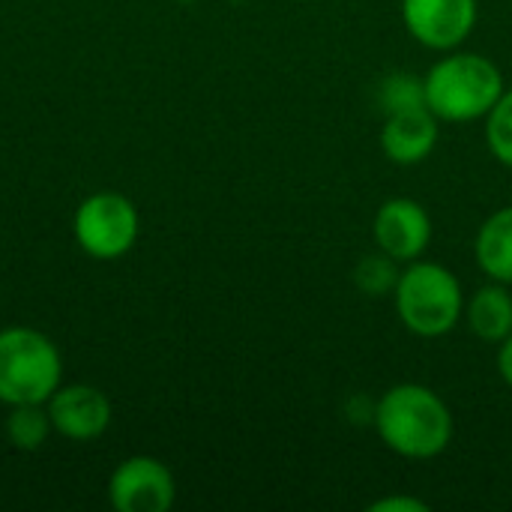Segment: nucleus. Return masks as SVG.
<instances>
[{
    "mask_svg": "<svg viewBox=\"0 0 512 512\" xmlns=\"http://www.w3.org/2000/svg\"><path fill=\"white\" fill-rule=\"evenodd\" d=\"M372 423L387 450L417 462L441 456L456 432L447 402L426 384L390 387L378 399Z\"/></svg>",
    "mask_w": 512,
    "mask_h": 512,
    "instance_id": "f257e3e1",
    "label": "nucleus"
},
{
    "mask_svg": "<svg viewBox=\"0 0 512 512\" xmlns=\"http://www.w3.org/2000/svg\"><path fill=\"white\" fill-rule=\"evenodd\" d=\"M426 105L441 123L483 120L504 96L501 69L474 51H447L426 75Z\"/></svg>",
    "mask_w": 512,
    "mask_h": 512,
    "instance_id": "f03ea898",
    "label": "nucleus"
},
{
    "mask_svg": "<svg viewBox=\"0 0 512 512\" xmlns=\"http://www.w3.org/2000/svg\"><path fill=\"white\" fill-rule=\"evenodd\" d=\"M396 312L408 333L441 339L453 333L465 315V294L456 273L435 261H408L393 288Z\"/></svg>",
    "mask_w": 512,
    "mask_h": 512,
    "instance_id": "7ed1b4c3",
    "label": "nucleus"
},
{
    "mask_svg": "<svg viewBox=\"0 0 512 512\" xmlns=\"http://www.w3.org/2000/svg\"><path fill=\"white\" fill-rule=\"evenodd\" d=\"M60 387V354L39 330L9 327L0 333V402L42 405Z\"/></svg>",
    "mask_w": 512,
    "mask_h": 512,
    "instance_id": "20e7f679",
    "label": "nucleus"
},
{
    "mask_svg": "<svg viewBox=\"0 0 512 512\" xmlns=\"http://www.w3.org/2000/svg\"><path fill=\"white\" fill-rule=\"evenodd\" d=\"M75 237L93 258H120L138 240V210L117 192L90 195L75 213Z\"/></svg>",
    "mask_w": 512,
    "mask_h": 512,
    "instance_id": "39448f33",
    "label": "nucleus"
},
{
    "mask_svg": "<svg viewBox=\"0 0 512 512\" xmlns=\"http://www.w3.org/2000/svg\"><path fill=\"white\" fill-rule=\"evenodd\" d=\"M477 0H402L408 33L432 51H456L477 27Z\"/></svg>",
    "mask_w": 512,
    "mask_h": 512,
    "instance_id": "423d86ee",
    "label": "nucleus"
},
{
    "mask_svg": "<svg viewBox=\"0 0 512 512\" xmlns=\"http://www.w3.org/2000/svg\"><path fill=\"white\" fill-rule=\"evenodd\" d=\"M375 243L399 264L423 258L432 243V219L414 198H390L378 207L372 222Z\"/></svg>",
    "mask_w": 512,
    "mask_h": 512,
    "instance_id": "0eeeda50",
    "label": "nucleus"
},
{
    "mask_svg": "<svg viewBox=\"0 0 512 512\" xmlns=\"http://www.w3.org/2000/svg\"><path fill=\"white\" fill-rule=\"evenodd\" d=\"M108 495L120 512H165L174 504V477L159 459L135 456L114 471Z\"/></svg>",
    "mask_w": 512,
    "mask_h": 512,
    "instance_id": "6e6552de",
    "label": "nucleus"
},
{
    "mask_svg": "<svg viewBox=\"0 0 512 512\" xmlns=\"http://www.w3.org/2000/svg\"><path fill=\"white\" fill-rule=\"evenodd\" d=\"M438 138H441V120L432 114L429 105L384 114L381 150L396 165H417L429 159L438 147Z\"/></svg>",
    "mask_w": 512,
    "mask_h": 512,
    "instance_id": "1a4fd4ad",
    "label": "nucleus"
},
{
    "mask_svg": "<svg viewBox=\"0 0 512 512\" xmlns=\"http://www.w3.org/2000/svg\"><path fill=\"white\" fill-rule=\"evenodd\" d=\"M48 417L51 426L72 441H93L99 438L111 423V402L84 384L75 387H57L48 399Z\"/></svg>",
    "mask_w": 512,
    "mask_h": 512,
    "instance_id": "9d476101",
    "label": "nucleus"
},
{
    "mask_svg": "<svg viewBox=\"0 0 512 512\" xmlns=\"http://www.w3.org/2000/svg\"><path fill=\"white\" fill-rule=\"evenodd\" d=\"M465 321L477 339L486 345H501L512 333V294L504 282L477 288L465 303Z\"/></svg>",
    "mask_w": 512,
    "mask_h": 512,
    "instance_id": "9b49d317",
    "label": "nucleus"
},
{
    "mask_svg": "<svg viewBox=\"0 0 512 512\" xmlns=\"http://www.w3.org/2000/svg\"><path fill=\"white\" fill-rule=\"evenodd\" d=\"M474 258L492 282L512 285V204L495 210L480 225L474 240Z\"/></svg>",
    "mask_w": 512,
    "mask_h": 512,
    "instance_id": "f8f14e48",
    "label": "nucleus"
},
{
    "mask_svg": "<svg viewBox=\"0 0 512 512\" xmlns=\"http://www.w3.org/2000/svg\"><path fill=\"white\" fill-rule=\"evenodd\" d=\"M378 105L384 114L402 111V108H417L426 105V84L420 75L411 72H393L381 81L378 87Z\"/></svg>",
    "mask_w": 512,
    "mask_h": 512,
    "instance_id": "ddd939ff",
    "label": "nucleus"
},
{
    "mask_svg": "<svg viewBox=\"0 0 512 512\" xmlns=\"http://www.w3.org/2000/svg\"><path fill=\"white\" fill-rule=\"evenodd\" d=\"M48 426L51 417L48 411H39V405H15L6 423V435L18 450H36L48 438Z\"/></svg>",
    "mask_w": 512,
    "mask_h": 512,
    "instance_id": "4468645a",
    "label": "nucleus"
},
{
    "mask_svg": "<svg viewBox=\"0 0 512 512\" xmlns=\"http://www.w3.org/2000/svg\"><path fill=\"white\" fill-rule=\"evenodd\" d=\"M396 264L399 261H393L384 252L366 255L354 270V285L369 297H387V294H393V288L399 282V273H402V270H396Z\"/></svg>",
    "mask_w": 512,
    "mask_h": 512,
    "instance_id": "2eb2a0df",
    "label": "nucleus"
},
{
    "mask_svg": "<svg viewBox=\"0 0 512 512\" xmlns=\"http://www.w3.org/2000/svg\"><path fill=\"white\" fill-rule=\"evenodd\" d=\"M486 141L495 159L512 168V90H504L498 105L486 114Z\"/></svg>",
    "mask_w": 512,
    "mask_h": 512,
    "instance_id": "dca6fc26",
    "label": "nucleus"
},
{
    "mask_svg": "<svg viewBox=\"0 0 512 512\" xmlns=\"http://www.w3.org/2000/svg\"><path fill=\"white\" fill-rule=\"evenodd\" d=\"M372 512H429V504L414 495H387L369 504Z\"/></svg>",
    "mask_w": 512,
    "mask_h": 512,
    "instance_id": "f3484780",
    "label": "nucleus"
},
{
    "mask_svg": "<svg viewBox=\"0 0 512 512\" xmlns=\"http://www.w3.org/2000/svg\"><path fill=\"white\" fill-rule=\"evenodd\" d=\"M498 372H501L504 384L512 387V333L501 342V348H498Z\"/></svg>",
    "mask_w": 512,
    "mask_h": 512,
    "instance_id": "a211bd4d",
    "label": "nucleus"
}]
</instances>
